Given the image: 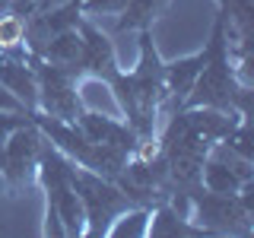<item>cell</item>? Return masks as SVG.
I'll return each instance as SVG.
<instances>
[{"label": "cell", "instance_id": "obj_1", "mask_svg": "<svg viewBox=\"0 0 254 238\" xmlns=\"http://www.w3.org/2000/svg\"><path fill=\"white\" fill-rule=\"evenodd\" d=\"M254 181L242 184L238 194H213L194 190L190 194V222L200 235H251L254 232Z\"/></svg>", "mask_w": 254, "mask_h": 238}, {"label": "cell", "instance_id": "obj_2", "mask_svg": "<svg viewBox=\"0 0 254 238\" xmlns=\"http://www.w3.org/2000/svg\"><path fill=\"white\" fill-rule=\"evenodd\" d=\"M137 35V63H133V70H127V79H130L133 99L140 108V140H146L156 137L165 105V60L159 58L149 29H140Z\"/></svg>", "mask_w": 254, "mask_h": 238}, {"label": "cell", "instance_id": "obj_3", "mask_svg": "<svg viewBox=\"0 0 254 238\" xmlns=\"http://www.w3.org/2000/svg\"><path fill=\"white\" fill-rule=\"evenodd\" d=\"M70 184H73L79 203H83V216H86L83 238H105L108 226L115 222L118 213H124L127 206H133L124 197V190L111 178H102V175L86 172V169H79V165L70 169Z\"/></svg>", "mask_w": 254, "mask_h": 238}, {"label": "cell", "instance_id": "obj_4", "mask_svg": "<svg viewBox=\"0 0 254 238\" xmlns=\"http://www.w3.org/2000/svg\"><path fill=\"white\" fill-rule=\"evenodd\" d=\"M38 79V111L58 121H76L83 115V99H79V76L73 67H58L42 58H32Z\"/></svg>", "mask_w": 254, "mask_h": 238}, {"label": "cell", "instance_id": "obj_5", "mask_svg": "<svg viewBox=\"0 0 254 238\" xmlns=\"http://www.w3.org/2000/svg\"><path fill=\"white\" fill-rule=\"evenodd\" d=\"M45 149V133L35 121L13 130L3 140V190L10 197H19L29 184H35V169Z\"/></svg>", "mask_w": 254, "mask_h": 238}, {"label": "cell", "instance_id": "obj_6", "mask_svg": "<svg viewBox=\"0 0 254 238\" xmlns=\"http://www.w3.org/2000/svg\"><path fill=\"white\" fill-rule=\"evenodd\" d=\"M79 58L73 63V73L76 76H95L102 83H108L111 76L118 73V51H115V42L102 32L99 26L92 22V16H83L79 19Z\"/></svg>", "mask_w": 254, "mask_h": 238}, {"label": "cell", "instance_id": "obj_7", "mask_svg": "<svg viewBox=\"0 0 254 238\" xmlns=\"http://www.w3.org/2000/svg\"><path fill=\"white\" fill-rule=\"evenodd\" d=\"M76 127L92 143H102V146H111V149H121V153H127V156L137 153L140 137L133 133V127L127 124L121 115H105V111H95V108H83V115L76 118Z\"/></svg>", "mask_w": 254, "mask_h": 238}, {"label": "cell", "instance_id": "obj_8", "mask_svg": "<svg viewBox=\"0 0 254 238\" xmlns=\"http://www.w3.org/2000/svg\"><path fill=\"white\" fill-rule=\"evenodd\" d=\"M0 83L22 102V108H26L29 115L38 111V79H35V63H32L29 54L26 58L0 54Z\"/></svg>", "mask_w": 254, "mask_h": 238}, {"label": "cell", "instance_id": "obj_9", "mask_svg": "<svg viewBox=\"0 0 254 238\" xmlns=\"http://www.w3.org/2000/svg\"><path fill=\"white\" fill-rule=\"evenodd\" d=\"M185 235H200V232H197L194 222L181 216L169 200L156 203L153 213H149V232H146V238H185Z\"/></svg>", "mask_w": 254, "mask_h": 238}, {"label": "cell", "instance_id": "obj_10", "mask_svg": "<svg viewBox=\"0 0 254 238\" xmlns=\"http://www.w3.org/2000/svg\"><path fill=\"white\" fill-rule=\"evenodd\" d=\"M169 0H130L121 13H118V32H140L153 29V22L165 13Z\"/></svg>", "mask_w": 254, "mask_h": 238}, {"label": "cell", "instance_id": "obj_11", "mask_svg": "<svg viewBox=\"0 0 254 238\" xmlns=\"http://www.w3.org/2000/svg\"><path fill=\"white\" fill-rule=\"evenodd\" d=\"M242 184H248L242 175L232 172L226 162H219V159H213L206 153L203 165H200V187L203 190H213V194H238Z\"/></svg>", "mask_w": 254, "mask_h": 238}, {"label": "cell", "instance_id": "obj_12", "mask_svg": "<svg viewBox=\"0 0 254 238\" xmlns=\"http://www.w3.org/2000/svg\"><path fill=\"white\" fill-rule=\"evenodd\" d=\"M79 32L76 29H64L58 35L48 38V45L42 48V54L38 58L48 60V63H58V67H73L76 58H79Z\"/></svg>", "mask_w": 254, "mask_h": 238}, {"label": "cell", "instance_id": "obj_13", "mask_svg": "<svg viewBox=\"0 0 254 238\" xmlns=\"http://www.w3.org/2000/svg\"><path fill=\"white\" fill-rule=\"evenodd\" d=\"M149 206H127L124 213H118L115 222L108 226L105 238H146L149 232Z\"/></svg>", "mask_w": 254, "mask_h": 238}, {"label": "cell", "instance_id": "obj_14", "mask_svg": "<svg viewBox=\"0 0 254 238\" xmlns=\"http://www.w3.org/2000/svg\"><path fill=\"white\" fill-rule=\"evenodd\" d=\"M22 29H26V16L6 13L0 16V54L10 58H26V45H22Z\"/></svg>", "mask_w": 254, "mask_h": 238}, {"label": "cell", "instance_id": "obj_15", "mask_svg": "<svg viewBox=\"0 0 254 238\" xmlns=\"http://www.w3.org/2000/svg\"><path fill=\"white\" fill-rule=\"evenodd\" d=\"M219 143H226L229 149H235V153L245 156V159H254V133H251V121H248V118H242V121H238Z\"/></svg>", "mask_w": 254, "mask_h": 238}, {"label": "cell", "instance_id": "obj_16", "mask_svg": "<svg viewBox=\"0 0 254 238\" xmlns=\"http://www.w3.org/2000/svg\"><path fill=\"white\" fill-rule=\"evenodd\" d=\"M130 0H79L83 16H118Z\"/></svg>", "mask_w": 254, "mask_h": 238}, {"label": "cell", "instance_id": "obj_17", "mask_svg": "<svg viewBox=\"0 0 254 238\" xmlns=\"http://www.w3.org/2000/svg\"><path fill=\"white\" fill-rule=\"evenodd\" d=\"M29 121H32V115H26V111H0V140H6L13 130L26 127Z\"/></svg>", "mask_w": 254, "mask_h": 238}, {"label": "cell", "instance_id": "obj_18", "mask_svg": "<svg viewBox=\"0 0 254 238\" xmlns=\"http://www.w3.org/2000/svg\"><path fill=\"white\" fill-rule=\"evenodd\" d=\"M0 111H26V108H22V102L16 99L3 83H0ZM26 115H29V111H26Z\"/></svg>", "mask_w": 254, "mask_h": 238}, {"label": "cell", "instance_id": "obj_19", "mask_svg": "<svg viewBox=\"0 0 254 238\" xmlns=\"http://www.w3.org/2000/svg\"><path fill=\"white\" fill-rule=\"evenodd\" d=\"M32 3L35 0H10V13H19V16H26L32 10Z\"/></svg>", "mask_w": 254, "mask_h": 238}, {"label": "cell", "instance_id": "obj_20", "mask_svg": "<svg viewBox=\"0 0 254 238\" xmlns=\"http://www.w3.org/2000/svg\"><path fill=\"white\" fill-rule=\"evenodd\" d=\"M0 187H3V140H0Z\"/></svg>", "mask_w": 254, "mask_h": 238}]
</instances>
